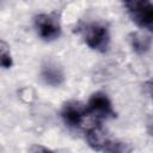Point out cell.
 <instances>
[{"label": "cell", "mask_w": 153, "mask_h": 153, "mask_svg": "<svg viewBox=\"0 0 153 153\" xmlns=\"http://www.w3.org/2000/svg\"><path fill=\"white\" fill-rule=\"evenodd\" d=\"M84 41L91 49L104 53L108 50L110 43V35L106 26L98 23H93L85 27Z\"/></svg>", "instance_id": "6da1fadb"}, {"label": "cell", "mask_w": 153, "mask_h": 153, "mask_svg": "<svg viewBox=\"0 0 153 153\" xmlns=\"http://www.w3.org/2000/svg\"><path fill=\"white\" fill-rule=\"evenodd\" d=\"M86 109H87V114L92 115L97 121H102L116 116V112L112 109V104L109 97L103 92L93 93L87 102Z\"/></svg>", "instance_id": "7a4b0ae2"}, {"label": "cell", "mask_w": 153, "mask_h": 153, "mask_svg": "<svg viewBox=\"0 0 153 153\" xmlns=\"http://www.w3.org/2000/svg\"><path fill=\"white\" fill-rule=\"evenodd\" d=\"M35 27L38 36L47 42L54 41L61 35V25L59 19L53 14H38L35 18Z\"/></svg>", "instance_id": "3957f363"}, {"label": "cell", "mask_w": 153, "mask_h": 153, "mask_svg": "<svg viewBox=\"0 0 153 153\" xmlns=\"http://www.w3.org/2000/svg\"><path fill=\"white\" fill-rule=\"evenodd\" d=\"M86 115H87L86 106L76 100L66 102L61 110V116L63 122L66 123V126L71 128H78Z\"/></svg>", "instance_id": "277c9868"}, {"label": "cell", "mask_w": 153, "mask_h": 153, "mask_svg": "<svg viewBox=\"0 0 153 153\" xmlns=\"http://www.w3.org/2000/svg\"><path fill=\"white\" fill-rule=\"evenodd\" d=\"M129 12L136 25L153 32V4L147 0L129 8Z\"/></svg>", "instance_id": "5b68a950"}, {"label": "cell", "mask_w": 153, "mask_h": 153, "mask_svg": "<svg viewBox=\"0 0 153 153\" xmlns=\"http://www.w3.org/2000/svg\"><path fill=\"white\" fill-rule=\"evenodd\" d=\"M86 140L90 147L93 148L94 151H105V152L111 141L109 140V137L106 136V134L104 133L100 126H93L92 128H90L86 133Z\"/></svg>", "instance_id": "8992f818"}, {"label": "cell", "mask_w": 153, "mask_h": 153, "mask_svg": "<svg viewBox=\"0 0 153 153\" xmlns=\"http://www.w3.org/2000/svg\"><path fill=\"white\" fill-rule=\"evenodd\" d=\"M41 76L47 85H50L54 87L60 86L65 80V74H63L62 69L57 65L51 63V62L43 66L42 72H41Z\"/></svg>", "instance_id": "52a82bcc"}, {"label": "cell", "mask_w": 153, "mask_h": 153, "mask_svg": "<svg viewBox=\"0 0 153 153\" xmlns=\"http://www.w3.org/2000/svg\"><path fill=\"white\" fill-rule=\"evenodd\" d=\"M128 41L133 50L139 55L147 53L152 45V38L141 32H131L128 36Z\"/></svg>", "instance_id": "ba28073f"}, {"label": "cell", "mask_w": 153, "mask_h": 153, "mask_svg": "<svg viewBox=\"0 0 153 153\" xmlns=\"http://www.w3.org/2000/svg\"><path fill=\"white\" fill-rule=\"evenodd\" d=\"M1 67L7 69V68H11L12 67V56H11V53H10V49L6 45L5 42H1Z\"/></svg>", "instance_id": "9c48e42d"}, {"label": "cell", "mask_w": 153, "mask_h": 153, "mask_svg": "<svg viewBox=\"0 0 153 153\" xmlns=\"http://www.w3.org/2000/svg\"><path fill=\"white\" fill-rule=\"evenodd\" d=\"M143 91L149 96V98L153 100V80H148L146 81L143 85Z\"/></svg>", "instance_id": "30bf717a"}, {"label": "cell", "mask_w": 153, "mask_h": 153, "mask_svg": "<svg viewBox=\"0 0 153 153\" xmlns=\"http://www.w3.org/2000/svg\"><path fill=\"white\" fill-rule=\"evenodd\" d=\"M123 1L126 2V5H127L128 8H131V7H134V6H136V5L141 4V2L147 1V0H123Z\"/></svg>", "instance_id": "8fae6325"}, {"label": "cell", "mask_w": 153, "mask_h": 153, "mask_svg": "<svg viewBox=\"0 0 153 153\" xmlns=\"http://www.w3.org/2000/svg\"><path fill=\"white\" fill-rule=\"evenodd\" d=\"M31 151H44V152H47V151H49L48 148H43V147H33V148H31Z\"/></svg>", "instance_id": "7c38bea8"}]
</instances>
